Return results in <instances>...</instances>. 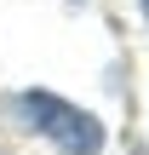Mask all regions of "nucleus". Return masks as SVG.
Segmentation results:
<instances>
[{
  "label": "nucleus",
  "mask_w": 149,
  "mask_h": 155,
  "mask_svg": "<svg viewBox=\"0 0 149 155\" xmlns=\"http://www.w3.org/2000/svg\"><path fill=\"white\" fill-rule=\"evenodd\" d=\"M17 109L34 121L40 138H52L63 155H98V150H103V127H98V115H86V109L52 98V92H23Z\"/></svg>",
  "instance_id": "f257e3e1"
}]
</instances>
